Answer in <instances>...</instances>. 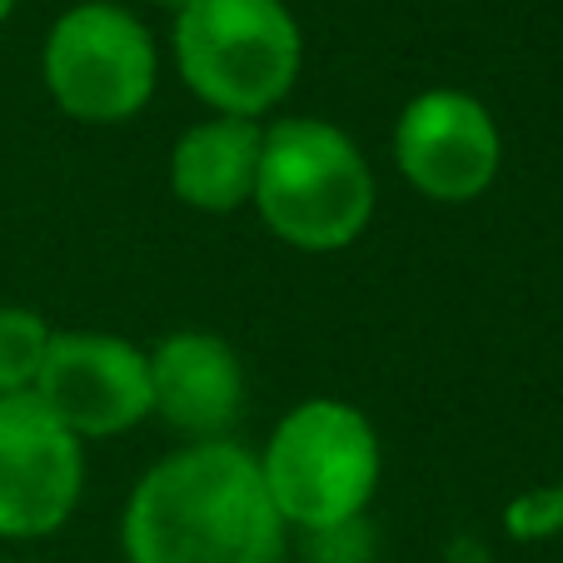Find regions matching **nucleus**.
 <instances>
[{"label":"nucleus","instance_id":"10","mask_svg":"<svg viewBox=\"0 0 563 563\" xmlns=\"http://www.w3.org/2000/svg\"><path fill=\"white\" fill-rule=\"evenodd\" d=\"M265 120L205 115L170 145V190L195 214H240L255 200Z\"/></svg>","mask_w":563,"mask_h":563},{"label":"nucleus","instance_id":"5","mask_svg":"<svg viewBox=\"0 0 563 563\" xmlns=\"http://www.w3.org/2000/svg\"><path fill=\"white\" fill-rule=\"evenodd\" d=\"M41 80L75 125H130L155 100L159 41L120 0H80L45 35Z\"/></svg>","mask_w":563,"mask_h":563},{"label":"nucleus","instance_id":"1","mask_svg":"<svg viewBox=\"0 0 563 563\" xmlns=\"http://www.w3.org/2000/svg\"><path fill=\"white\" fill-rule=\"evenodd\" d=\"M285 533L255 449L240 439L170 449L135 478L120 514L125 563H279Z\"/></svg>","mask_w":563,"mask_h":563},{"label":"nucleus","instance_id":"4","mask_svg":"<svg viewBox=\"0 0 563 563\" xmlns=\"http://www.w3.org/2000/svg\"><path fill=\"white\" fill-rule=\"evenodd\" d=\"M170 60L205 115L269 120L305 70V31L285 0H195L170 25Z\"/></svg>","mask_w":563,"mask_h":563},{"label":"nucleus","instance_id":"16","mask_svg":"<svg viewBox=\"0 0 563 563\" xmlns=\"http://www.w3.org/2000/svg\"><path fill=\"white\" fill-rule=\"evenodd\" d=\"M0 563H15V559H0Z\"/></svg>","mask_w":563,"mask_h":563},{"label":"nucleus","instance_id":"7","mask_svg":"<svg viewBox=\"0 0 563 563\" xmlns=\"http://www.w3.org/2000/svg\"><path fill=\"white\" fill-rule=\"evenodd\" d=\"M86 499V444L35 399H0V539L60 533Z\"/></svg>","mask_w":563,"mask_h":563},{"label":"nucleus","instance_id":"6","mask_svg":"<svg viewBox=\"0 0 563 563\" xmlns=\"http://www.w3.org/2000/svg\"><path fill=\"white\" fill-rule=\"evenodd\" d=\"M389 155L415 195L434 205H474L504 170V130L478 96L434 86L394 115Z\"/></svg>","mask_w":563,"mask_h":563},{"label":"nucleus","instance_id":"9","mask_svg":"<svg viewBox=\"0 0 563 563\" xmlns=\"http://www.w3.org/2000/svg\"><path fill=\"white\" fill-rule=\"evenodd\" d=\"M150 419L200 439H234V424L245 419L250 374L245 360L224 334L214 330H170L150 344Z\"/></svg>","mask_w":563,"mask_h":563},{"label":"nucleus","instance_id":"14","mask_svg":"<svg viewBox=\"0 0 563 563\" xmlns=\"http://www.w3.org/2000/svg\"><path fill=\"white\" fill-rule=\"evenodd\" d=\"M150 5H155V11H165V15H170V21H175V15H180V11H190L195 0H150Z\"/></svg>","mask_w":563,"mask_h":563},{"label":"nucleus","instance_id":"12","mask_svg":"<svg viewBox=\"0 0 563 563\" xmlns=\"http://www.w3.org/2000/svg\"><path fill=\"white\" fill-rule=\"evenodd\" d=\"M514 539H549V533L563 529V489H533L523 499L509 504L504 514Z\"/></svg>","mask_w":563,"mask_h":563},{"label":"nucleus","instance_id":"15","mask_svg":"<svg viewBox=\"0 0 563 563\" xmlns=\"http://www.w3.org/2000/svg\"><path fill=\"white\" fill-rule=\"evenodd\" d=\"M11 15H15V0H0V25L11 21Z\"/></svg>","mask_w":563,"mask_h":563},{"label":"nucleus","instance_id":"3","mask_svg":"<svg viewBox=\"0 0 563 563\" xmlns=\"http://www.w3.org/2000/svg\"><path fill=\"white\" fill-rule=\"evenodd\" d=\"M255 459L279 523L295 533L364 519L384 478V444L374 419L334 394H309L285 409Z\"/></svg>","mask_w":563,"mask_h":563},{"label":"nucleus","instance_id":"13","mask_svg":"<svg viewBox=\"0 0 563 563\" xmlns=\"http://www.w3.org/2000/svg\"><path fill=\"white\" fill-rule=\"evenodd\" d=\"M305 543H309V563H369V553H374L369 523L364 519H350V523H340V529L305 533Z\"/></svg>","mask_w":563,"mask_h":563},{"label":"nucleus","instance_id":"2","mask_svg":"<svg viewBox=\"0 0 563 563\" xmlns=\"http://www.w3.org/2000/svg\"><path fill=\"white\" fill-rule=\"evenodd\" d=\"M250 210L279 245L299 255H340L360 245L379 210V180L360 140L334 120H265Z\"/></svg>","mask_w":563,"mask_h":563},{"label":"nucleus","instance_id":"8","mask_svg":"<svg viewBox=\"0 0 563 563\" xmlns=\"http://www.w3.org/2000/svg\"><path fill=\"white\" fill-rule=\"evenodd\" d=\"M31 394L80 444L120 439L150 419V354L125 334L55 330Z\"/></svg>","mask_w":563,"mask_h":563},{"label":"nucleus","instance_id":"11","mask_svg":"<svg viewBox=\"0 0 563 563\" xmlns=\"http://www.w3.org/2000/svg\"><path fill=\"white\" fill-rule=\"evenodd\" d=\"M51 319L31 305H0V399L31 394L51 350Z\"/></svg>","mask_w":563,"mask_h":563}]
</instances>
